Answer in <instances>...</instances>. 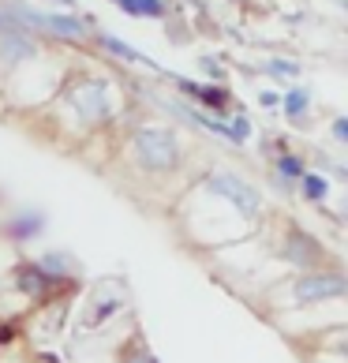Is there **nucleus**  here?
<instances>
[{
  "mask_svg": "<svg viewBox=\"0 0 348 363\" xmlns=\"http://www.w3.org/2000/svg\"><path fill=\"white\" fill-rule=\"evenodd\" d=\"M303 195L315 199V203H318V199H326V180L315 177V172H303Z\"/></svg>",
  "mask_w": 348,
  "mask_h": 363,
  "instance_id": "15",
  "label": "nucleus"
},
{
  "mask_svg": "<svg viewBox=\"0 0 348 363\" xmlns=\"http://www.w3.org/2000/svg\"><path fill=\"white\" fill-rule=\"evenodd\" d=\"M344 277L341 274H307L296 281V303H322V300H341L344 296Z\"/></svg>",
  "mask_w": 348,
  "mask_h": 363,
  "instance_id": "4",
  "label": "nucleus"
},
{
  "mask_svg": "<svg viewBox=\"0 0 348 363\" xmlns=\"http://www.w3.org/2000/svg\"><path fill=\"white\" fill-rule=\"evenodd\" d=\"M38 228H42V213H23V218H16V225H11V236H38Z\"/></svg>",
  "mask_w": 348,
  "mask_h": 363,
  "instance_id": "12",
  "label": "nucleus"
},
{
  "mask_svg": "<svg viewBox=\"0 0 348 363\" xmlns=\"http://www.w3.org/2000/svg\"><path fill=\"white\" fill-rule=\"evenodd\" d=\"M116 4H120V0H116Z\"/></svg>",
  "mask_w": 348,
  "mask_h": 363,
  "instance_id": "21",
  "label": "nucleus"
},
{
  "mask_svg": "<svg viewBox=\"0 0 348 363\" xmlns=\"http://www.w3.org/2000/svg\"><path fill=\"white\" fill-rule=\"evenodd\" d=\"M38 266H42V270H45V274H49L52 281H64V277H68V274H72V266H68V262H64V259H60V255H45V259H42V262H38Z\"/></svg>",
  "mask_w": 348,
  "mask_h": 363,
  "instance_id": "13",
  "label": "nucleus"
},
{
  "mask_svg": "<svg viewBox=\"0 0 348 363\" xmlns=\"http://www.w3.org/2000/svg\"><path fill=\"white\" fill-rule=\"evenodd\" d=\"M0 49L8 52V60H26V57H34V52H38V45L23 34V26H16V30H8V34H0Z\"/></svg>",
  "mask_w": 348,
  "mask_h": 363,
  "instance_id": "8",
  "label": "nucleus"
},
{
  "mask_svg": "<svg viewBox=\"0 0 348 363\" xmlns=\"http://www.w3.org/2000/svg\"><path fill=\"white\" fill-rule=\"evenodd\" d=\"M210 191L221 195V199H229L244 218H259V191L251 184H244L240 177H232V172H213V177H210Z\"/></svg>",
  "mask_w": 348,
  "mask_h": 363,
  "instance_id": "3",
  "label": "nucleus"
},
{
  "mask_svg": "<svg viewBox=\"0 0 348 363\" xmlns=\"http://www.w3.org/2000/svg\"><path fill=\"white\" fill-rule=\"evenodd\" d=\"M60 4H72V0H60Z\"/></svg>",
  "mask_w": 348,
  "mask_h": 363,
  "instance_id": "20",
  "label": "nucleus"
},
{
  "mask_svg": "<svg viewBox=\"0 0 348 363\" xmlns=\"http://www.w3.org/2000/svg\"><path fill=\"white\" fill-rule=\"evenodd\" d=\"M120 8H124L128 16H146V19L165 16V4H162V0H120Z\"/></svg>",
  "mask_w": 348,
  "mask_h": 363,
  "instance_id": "10",
  "label": "nucleus"
},
{
  "mask_svg": "<svg viewBox=\"0 0 348 363\" xmlns=\"http://www.w3.org/2000/svg\"><path fill=\"white\" fill-rule=\"evenodd\" d=\"M16 289L23 296H30V300H42V296H49L57 289V281H52L38 262H23V266H16Z\"/></svg>",
  "mask_w": 348,
  "mask_h": 363,
  "instance_id": "5",
  "label": "nucleus"
},
{
  "mask_svg": "<svg viewBox=\"0 0 348 363\" xmlns=\"http://www.w3.org/2000/svg\"><path fill=\"white\" fill-rule=\"evenodd\" d=\"M101 45L109 49L113 57H120V60H139V64H150V60H146L139 49H131L128 42H120V38H113V34H101Z\"/></svg>",
  "mask_w": 348,
  "mask_h": 363,
  "instance_id": "11",
  "label": "nucleus"
},
{
  "mask_svg": "<svg viewBox=\"0 0 348 363\" xmlns=\"http://www.w3.org/2000/svg\"><path fill=\"white\" fill-rule=\"evenodd\" d=\"M135 154L150 172H169L176 165V139L165 128H139L135 131Z\"/></svg>",
  "mask_w": 348,
  "mask_h": 363,
  "instance_id": "1",
  "label": "nucleus"
},
{
  "mask_svg": "<svg viewBox=\"0 0 348 363\" xmlns=\"http://www.w3.org/2000/svg\"><path fill=\"white\" fill-rule=\"evenodd\" d=\"M333 139H337V143H348V120H344V116L333 120Z\"/></svg>",
  "mask_w": 348,
  "mask_h": 363,
  "instance_id": "18",
  "label": "nucleus"
},
{
  "mask_svg": "<svg viewBox=\"0 0 348 363\" xmlns=\"http://www.w3.org/2000/svg\"><path fill=\"white\" fill-rule=\"evenodd\" d=\"M303 109H307V90H303V86L288 90V94H285V113H288V116H300Z\"/></svg>",
  "mask_w": 348,
  "mask_h": 363,
  "instance_id": "14",
  "label": "nucleus"
},
{
  "mask_svg": "<svg viewBox=\"0 0 348 363\" xmlns=\"http://www.w3.org/2000/svg\"><path fill=\"white\" fill-rule=\"evenodd\" d=\"M72 109L79 113L83 124H98V120H109V90H105L101 79H79L68 90Z\"/></svg>",
  "mask_w": 348,
  "mask_h": 363,
  "instance_id": "2",
  "label": "nucleus"
},
{
  "mask_svg": "<svg viewBox=\"0 0 348 363\" xmlns=\"http://www.w3.org/2000/svg\"><path fill=\"white\" fill-rule=\"evenodd\" d=\"M266 72H274V75H296V64H292V60H270V64H266Z\"/></svg>",
  "mask_w": 348,
  "mask_h": 363,
  "instance_id": "17",
  "label": "nucleus"
},
{
  "mask_svg": "<svg viewBox=\"0 0 348 363\" xmlns=\"http://www.w3.org/2000/svg\"><path fill=\"white\" fill-rule=\"evenodd\" d=\"M176 83H180V90H184V94H191L195 101L210 105L213 113H221L225 105H229V94H225V90H218V86H195V83H184V79H176Z\"/></svg>",
  "mask_w": 348,
  "mask_h": 363,
  "instance_id": "9",
  "label": "nucleus"
},
{
  "mask_svg": "<svg viewBox=\"0 0 348 363\" xmlns=\"http://www.w3.org/2000/svg\"><path fill=\"white\" fill-rule=\"evenodd\" d=\"M285 255H288V262H296V266H318L322 247H318L315 240L303 233V228H292L288 240H285Z\"/></svg>",
  "mask_w": 348,
  "mask_h": 363,
  "instance_id": "6",
  "label": "nucleus"
},
{
  "mask_svg": "<svg viewBox=\"0 0 348 363\" xmlns=\"http://www.w3.org/2000/svg\"><path fill=\"white\" fill-rule=\"evenodd\" d=\"M124 363H157V359H154L150 352H135V356H128Z\"/></svg>",
  "mask_w": 348,
  "mask_h": 363,
  "instance_id": "19",
  "label": "nucleus"
},
{
  "mask_svg": "<svg viewBox=\"0 0 348 363\" xmlns=\"http://www.w3.org/2000/svg\"><path fill=\"white\" fill-rule=\"evenodd\" d=\"M277 169H281V177H288V180H296V177H303V165H300V157H292V154H281V161H277Z\"/></svg>",
  "mask_w": 348,
  "mask_h": 363,
  "instance_id": "16",
  "label": "nucleus"
},
{
  "mask_svg": "<svg viewBox=\"0 0 348 363\" xmlns=\"http://www.w3.org/2000/svg\"><path fill=\"white\" fill-rule=\"evenodd\" d=\"M38 26H42L45 34H57V38H83L86 34V26L72 19V16H45V11H38Z\"/></svg>",
  "mask_w": 348,
  "mask_h": 363,
  "instance_id": "7",
  "label": "nucleus"
}]
</instances>
